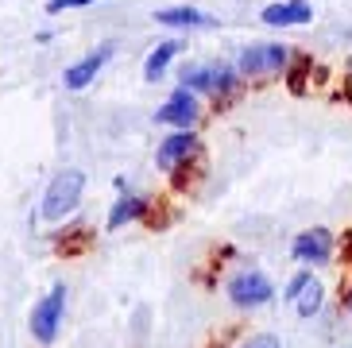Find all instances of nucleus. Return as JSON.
Returning <instances> with one entry per match:
<instances>
[{"instance_id":"obj_1","label":"nucleus","mask_w":352,"mask_h":348,"mask_svg":"<svg viewBox=\"0 0 352 348\" xmlns=\"http://www.w3.org/2000/svg\"><path fill=\"white\" fill-rule=\"evenodd\" d=\"M82 190H85V174L82 171L54 174V182L47 186V197H43V217H47V221H63L66 213L78 209Z\"/></svg>"},{"instance_id":"obj_2","label":"nucleus","mask_w":352,"mask_h":348,"mask_svg":"<svg viewBox=\"0 0 352 348\" xmlns=\"http://www.w3.org/2000/svg\"><path fill=\"white\" fill-rule=\"evenodd\" d=\"M63 309H66V290L63 287H54L51 294L32 309V333H35L39 345H51V340L58 337V329H63Z\"/></svg>"},{"instance_id":"obj_3","label":"nucleus","mask_w":352,"mask_h":348,"mask_svg":"<svg viewBox=\"0 0 352 348\" xmlns=\"http://www.w3.org/2000/svg\"><path fill=\"white\" fill-rule=\"evenodd\" d=\"M290 58V47L283 43H259V47H244L240 51V74H248V78H259V74H275L283 70Z\"/></svg>"},{"instance_id":"obj_4","label":"nucleus","mask_w":352,"mask_h":348,"mask_svg":"<svg viewBox=\"0 0 352 348\" xmlns=\"http://www.w3.org/2000/svg\"><path fill=\"white\" fill-rule=\"evenodd\" d=\"M228 298H232L236 306L256 309V306H263V302H271L275 290H271V283H267L263 271H240V275L228 283Z\"/></svg>"},{"instance_id":"obj_5","label":"nucleus","mask_w":352,"mask_h":348,"mask_svg":"<svg viewBox=\"0 0 352 348\" xmlns=\"http://www.w3.org/2000/svg\"><path fill=\"white\" fill-rule=\"evenodd\" d=\"M182 82L186 89H206V93H225L232 85V70L225 62H197V66H186L182 70Z\"/></svg>"},{"instance_id":"obj_6","label":"nucleus","mask_w":352,"mask_h":348,"mask_svg":"<svg viewBox=\"0 0 352 348\" xmlns=\"http://www.w3.org/2000/svg\"><path fill=\"white\" fill-rule=\"evenodd\" d=\"M155 120L159 124H175L178 132H186L190 124L197 120V97H194V89H175L170 97H166V105L155 113Z\"/></svg>"},{"instance_id":"obj_7","label":"nucleus","mask_w":352,"mask_h":348,"mask_svg":"<svg viewBox=\"0 0 352 348\" xmlns=\"http://www.w3.org/2000/svg\"><path fill=\"white\" fill-rule=\"evenodd\" d=\"M113 58V47H109V43H104V47H97L94 54H85L82 62H74L70 70L63 74V82H66V89H85V85L94 82L97 74H101V66L104 62Z\"/></svg>"},{"instance_id":"obj_8","label":"nucleus","mask_w":352,"mask_h":348,"mask_svg":"<svg viewBox=\"0 0 352 348\" xmlns=\"http://www.w3.org/2000/svg\"><path fill=\"white\" fill-rule=\"evenodd\" d=\"M197 151V140H194V132H175L170 140H163L159 144V155H155V163L163 166V171H178V166L186 163L190 155Z\"/></svg>"},{"instance_id":"obj_9","label":"nucleus","mask_w":352,"mask_h":348,"mask_svg":"<svg viewBox=\"0 0 352 348\" xmlns=\"http://www.w3.org/2000/svg\"><path fill=\"white\" fill-rule=\"evenodd\" d=\"M294 256H298L302 263H329L333 236L325 232V228H310V232H302L298 240H294Z\"/></svg>"},{"instance_id":"obj_10","label":"nucleus","mask_w":352,"mask_h":348,"mask_svg":"<svg viewBox=\"0 0 352 348\" xmlns=\"http://www.w3.org/2000/svg\"><path fill=\"white\" fill-rule=\"evenodd\" d=\"M290 302H294V309H298L302 318H314L321 309V283L310 271H302V275L290 283Z\"/></svg>"},{"instance_id":"obj_11","label":"nucleus","mask_w":352,"mask_h":348,"mask_svg":"<svg viewBox=\"0 0 352 348\" xmlns=\"http://www.w3.org/2000/svg\"><path fill=\"white\" fill-rule=\"evenodd\" d=\"M314 12L306 0H283V4H267L263 8V23L271 28H290V23H306Z\"/></svg>"},{"instance_id":"obj_12","label":"nucleus","mask_w":352,"mask_h":348,"mask_svg":"<svg viewBox=\"0 0 352 348\" xmlns=\"http://www.w3.org/2000/svg\"><path fill=\"white\" fill-rule=\"evenodd\" d=\"M155 23H166V28H213V16L197 8H186V4H178V8H159L155 12Z\"/></svg>"},{"instance_id":"obj_13","label":"nucleus","mask_w":352,"mask_h":348,"mask_svg":"<svg viewBox=\"0 0 352 348\" xmlns=\"http://www.w3.org/2000/svg\"><path fill=\"white\" fill-rule=\"evenodd\" d=\"M178 51H182V43H178V39L159 43L155 51L147 54V62H144V78H147V82H159V78L166 74V66H170V58H175Z\"/></svg>"},{"instance_id":"obj_14","label":"nucleus","mask_w":352,"mask_h":348,"mask_svg":"<svg viewBox=\"0 0 352 348\" xmlns=\"http://www.w3.org/2000/svg\"><path fill=\"white\" fill-rule=\"evenodd\" d=\"M140 213H144V202H140V197H124V202L109 213V228H120L124 221H132V217H140Z\"/></svg>"},{"instance_id":"obj_15","label":"nucleus","mask_w":352,"mask_h":348,"mask_svg":"<svg viewBox=\"0 0 352 348\" xmlns=\"http://www.w3.org/2000/svg\"><path fill=\"white\" fill-rule=\"evenodd\" d=\"M244 348H283V345H279V337H271V333H259V337H252Z\"/></svg>"},{"instance_id":"obj_16","label":"nucleus","mask_w":352,"mask_h":348,"mask_svg":"<svg viewBox=\"0 0 352 348\" xmlns=\"http://www.w3.org/2000/svg\"><path fill=\"white\" fill-rule=\"evenodd\" d=\"M85 4H94V0H51L47 12H66V8H85Z\"/></svg>"},{"instance_id":"obj_17","label":"nucleus","mask_w":352,"mask_h":348,"mask_svg":"<svg viewBox=\"0 0 352 348\" xmlns=\"http://www.w3.org/2000/svg\"><path fill=\"white\" fill-rule=\"evenodd\" d=\"M349 309H352V298H349Z\"/></svg>"}]
</instances>
